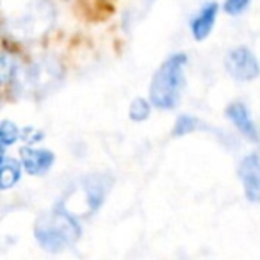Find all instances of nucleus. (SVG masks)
<instances>
[{
    "label": "nucleus",
    "instance_id": "obj_1",
    "mask_svg": "<svg viewBox=\"0 0 260 260\" xmlns=\"http://www.w3.org/2000/svg\"><path fill=\"white\" fill-rule=\"evenodd\" d=\"M187 55L178 52L159 66L150 84V102L159 109H175L180 102L185 86Z\"/></svg>",
    "mask_w": 260,
    "mask_h": 260
},
{
    "label": "nucleus",
    "instance_id": "obj_2",
    "mask_svg": "<svg viewBox=\"0 0 260 260\" xmlns=\"http://www.w3.org/2000/svg\"><path fill=\"white\" fill-rule=\"evenodd\" d=\"M80 235V228L72 214L62 209H55L41 214L34 224V237L47 251L57 253L75 244Z\"/></svg>",
    "mask_w": 260,
    "mask_h": 260
},
{
    "label": "nucleus",
    "instance_id": "obj_3",
    "mask_svg": "<svg viewBox=\"0 0 260 260\" xmlns=\"http://www.w3.org/2000/svg\"><path fill=\"white\" fill-rule=\"evenodd\" d=\"M111 180L105 177H87L79 182V185L70 189L61 200L59 209L66 210L72 216H91L96 212L105 198Z\"/></svg>",
    "mask_w": 260,
    "mask_h": 260
},
{
    "label": "nucleus",
    "instance_id": "obj_4",
    "mask_svg": "<svg viewBox=\"0 0 260 260\" xmlns=\"http://www.w3.org/2000/svg\"><path fill=\"white\" fill-rule=\"evenodd\" d=\"M224 66H226V72L241 82L255 80L260 75L258 59L248 47H237L228 52V55L224 57Z\"/></svg>",
    "mask_w": 260,
    "mask_h": 260
},
{
    "label": "nucleus",
    "instance_id": "obj_5",
    "mask_svg": "<svg viewBox=\"0 0 260 260\" xmlns=\"http://www.w3.org/2000/svg\"><path fill=\"white\" fill-rule=\"evenodd\" d=\"M244 194L249 202L260 203V148L249 152L239 166Z\"/></svg>",
    "mask_w": 260,
    "mask_h": 260
},
{
    "label": "nucleus",
    "instance_id": "obj_6",
    "mask_svg": "<svg viewBox=\"0 0 260 260\" xmlns=\"http://www.w3.org/2000/svg\"><path fill=\"white\" fill-rule=\"evenodd\" d=\"M20 160H22V166L27 173L32 177H40L50 170L55 157L50 150L23 146V148H20Z\"/></svg>",
    "mask_w": 260,
    "mask_h": 260
},
{
    "label": "nucleus",
    "instance_id": "obj_7",
    "mask_svg": "<svg viewBox=\"0 0 260 260\" xmlns=\"http://www.w3.org/2000/svg\"><path fill=\"white\" fill-rule=\"evenodd\" d=\"M226 116L230 118V121L235 125V128L244 136L248 141L251 143H258L260 141V134L258 128H256L255 121L251 118V112L246 107L242 102H234L226 107Z\"/></svg>",
    "mask_w": 260,
    "mask_h": 260
},
{
    "label": "nucleus",
    "instance_id": "obj_8",
    "mask_svg": "<svg viewBox=\"0 0 260 260\" xmlns=\"http://www.w3.org/2000/svg\"><path fill=\"white\" fill-rule=\"evenodd\" d=\"M216 16H217L216 2H207V4L200 9V13L191 22V32L196 41H203L209 38V34L212 32L214 23H216Z\"/></svg>",
    "mask_w": 260,
    "mask_h": 260
},
{
    "label": "nucleus",
    "instance_id": "obj_9",
    "mask_svg": "<svg viewBox=\"0 0 260 260\" xmlns=\"http://www.w3.org/2000/svg\"><path fill=\"white\" fill-rule=\"evenodd\" d=\"M2 173H0V187L4 189H11L16 182L20 180V173H22V168L20 162L15 159H8L6 152L2 150Z\"/></svg>",
    "mask_w": 260,
    "mask_h": 260
},
{
    "label": "nucleus",
    "instance_id": "obj_10",
    "mask_svg": "<svg viewBox=\"0 0 260 260\" xmlns=\"http://www.w3.org/2000/svg\"><path fill=\"white\" fill-rule=\"evenodd\" d=\"M200 126H202V121L196 119L194 116L182 114V116H178L177 123H175V126H173V136L175 138H180V136L191 134V132H194Z\"/></svg>",
    "mask_w": 260,
    "mask_h": 260
},
{
    "label": "nucleus",
    "instance_id": "obj_11",
    "mask_svg": "<svg viewBox=\"0 0 260 260\" xmlns=\"http://www.w3.org/2000/svg\"><path fill=\"white\" fill-rule=\"evenodd\" d=\"M18 138H20V128H18V126H16L13 121H9V119L2 121V125H0V143H2V148L6 150L9 145H13V143H15Z\"/></svg>",
    "mask_w": 260,
    "mask_h": 260
},
{
    "label": "nucleus",
    "instance_id": "obj_12",
    "mask_svg": "<svg viewBox=\"0 0 260 260\" xmlns=\"http://www.w3.org/2000/svg\"><path fill=\"white\" fill-rule=\"evenodd\" d=\"M128 114L134 121H145L150 116V104L145 98H136V100L130 104Z\"/></svg>",
    "mask_w": 260,
    "mask_h": 260
},
{
    "label": "nucleus",
    "instance_id": "obj_13",
    "mask_svg": "<svg viewBox=\"0 0 260 260\" xmlns=\"http://www.w3.org/2000/svg\"><path fill=\"white\" fill-rule=\"evenodd\" d=\"M0 66H2V82L8 84L9 79H15L16 73V62L15 59L9 57V54H2V59H0Z\"/></svg>",
    "mask_w": 260,
    "mask_h": 260
},
{
    "label": "nucleus",
    "instance_id": "obj_14",
    "mask_svg": "<svg viewBox=\"0 0 260 260\" xmlns=\"http://www.w3.org/2000/svg\"><path fill=\"white\" fill-rule=\"evenodd\" d=\"M251 0H224V11L232 16H239L248 9Z\"/></svg>",
    "mask_w": 260,
    "mask_h": 260
}]
</instances>
